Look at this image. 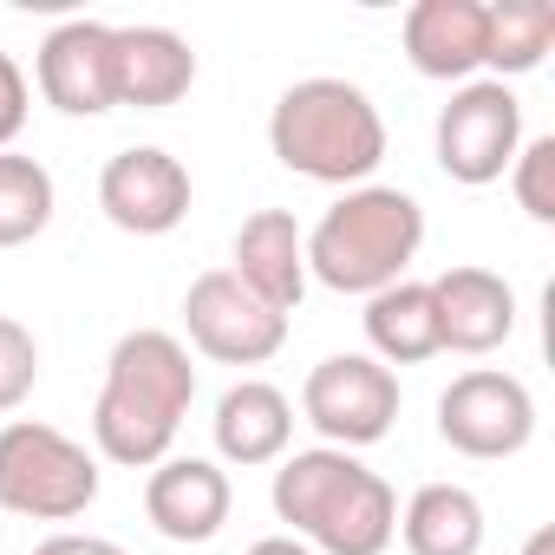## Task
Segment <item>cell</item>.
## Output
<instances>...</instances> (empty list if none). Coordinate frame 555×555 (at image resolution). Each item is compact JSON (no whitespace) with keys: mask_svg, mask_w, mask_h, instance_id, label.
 I'll list each match as a JSON object with an SVG mask.
<instances>
[{"mask_svg":"<svg viewBox=\"0 0 555 555\" xmlns=\"http://www.w3.org/2000/svg\"><path fill=\"white\" fill-rule=\"evenodd\" d=\"M190 405H196L190 347L164 327H138L105 360V386L92 405V444H99V457H112L125 470H151L170 457Z\"/></svg>","mask_w":555,"mask_h":555,"instance_id":"obj_1","label":"cell"},{"mask_svg":"<svg viewBox=\"0 0 555 555\" xmlns=\"http://www.w3.org/2000/svg\"><path fill=\"white\" fill-rule=\"evenodd\" d=\"M268 503L288 522V535H301L314 555H386L392 535H399L392 483L379 470H366L353 451H334V444L282 457Z\"/></svg>","mask_w":555,"mask_h":555,"instance_id":"obj_2","label":"cell"},{"mask_svg":"<svg viewBox=\"0 0 555 555\" xmlns=\"http://www.w3.org/2000/svg\"><path fill=\"white\" fill-rule=\"evenodd\" d=\"M268 151L308 183L360 190L386 164V118L353 79H295L268 112Z\"/></svg>","mask_w":555,"mask_h":555,"instance_id":"obj_3","label":"cell"},{"mask_svg":"<svg viewBox=\"0 0 555 555\" xmlns=\"http://www.w3.org/2000/svg\"><path fill=\"white\" fill-rule=\"evenodd\" d=\"M425 248V209L412 190L392 183H360L347 190L314 229H308V282L334 295H379L405 282V268Z\"/></svg>","mask_w":555,"mask_h":555,"instance_id":"obj_4","label":"cell"},{"mask_svg":"<svg viewBox=\"0 0 555 555\" xmlns=\"http://www.w3.org/2000/svg\"><path fill=\"white\" fill-rule=\"evenodd\" d=\"M99 503V457L47 418L0 425V509L27 522H73Z\"/></svg>","mask_w":555,"mask_h":555,"instance_id":"obj_5","label":"cell"},{"mask_svg":"<svg viewBox=\"0 0 555 555\" xmlns=\"http://www.w3.org/2000/svg\"><path fill=\"white\" fill-rule=\"evenodd\" d=\"M438 170L464 190H483L496 183L516 151H522V99L503 86V79H470L451 92V105L438 112Z\"/></svg>","mask_w":555,"mask_h":555,"instance_id":"obj_6","label":"cell"},{"mask_svg":"<svg viewBox=\"0 0 555 555\" xmlns=\"http://www.w3.org/2000/svg\"><path fill=\"white\" fill-rule=\"evenodd\" d=\"M301 412L334 451H366L399 425V373L373 353H327L301 386Z\"/></svg>","mask_w":555,"mask_h":555,"instance_id":"obj_7","label":"cell"},{"mask_svg":"<svg viewBox=\"0 0 555 555\" xmlns=\"http://www.w3.org/2000/svg\"><path fill=\"white\" fill-rule=\"evenodd\" d=\"M438 438L457 451V457H516L529 451L535 438V399L516 373L503 366H470L457 373L444 392H438Z\"/></svg>","mask_w":555,"mask_h":555,"instance_id":"obj_8","label":"cell"},{"mask_svg":"<svg viewBox=\"0 0 555 555\" xmlns=\"http://www.w3.org/2000/svg\"><path fill=\"white\" fill-rule=\"evenodd\" d=\"M183 334L216 366H261L288 347V314L261 308L229 268H209L183 295Z\"/></svg>","mask_w":555,"mask_h":555,"instance_id":"obj_9","label":"cell"},{"mask_svg":"<svg viewBox=\"0 0 555 555\" xmlns=\"http://www.w3.org/2000/svg\"><path fill=\"white\" fill-rule=\"evenodd\" d=\"M99 209L125 235H170L190 216V170L164 144H125L99 170Z\"/></svg>","mask_w":555,"mask_h":555,"instance_id":"obj_10","label":"cell"},{"mask_svg":"<svg viewBox=\"0 0 555 555\" xmlns=\"http://www.w3.org/2000/svg\"><path fill=\"white\" fill-rule=\"evenodd\" d=\"M40 99L66 118H99L118 105V53L105 21H60L34 53Z\"/></svg>","mask_w":555,"mask_h":555,"instance_id":"obj_11","label":"cell"},{"mask_svg":"<svg viewBox=\"0 0 555 555\" xmlns=\"http://www.w3.org/2000/svg\"><path fill=\"white\" fill-rule=\"evenodd\" d=\"M431 301H438V347L444 353L483 360L516 334V288L496 268H477V261L444 268L431 282Z\"/></svg>","mask_w":555,"mask_h":555,"instance_id":"obj_12","label":"cell"},{"mask_svg":"<svg viewBox=\"0 0 555 555\" xmlns=\"http://www.w3.org/2000/svg\"><path fill=\"white\" fill-rule=\"evenodd\" d=\"M235 509L229 470L216 457H164L144 477V516L164 542H209Z\"/></svg>","mask_w":555,"mask_h":555,"instance_id":"obj_13","label":"cell"},{"mask_svg":"<svg viewBox=\"0 0 555 555\" xmlns=\"http://www.w3.org/2000/svg\"><path fill=\"white\" fill-rule=\"evenodd\" d=\"M229 274L274 314H295L308 295V235L295 222V209H255L235 229V261Z\"/></svg>","mask_w":555,"mask_h":555,"instance_id":"obj_14","label":"cell"},{"mask_svg":"<svg viewBox=\"0 0 555 555\" xmlns=\"http://www.w3.org/2000/svg\"><path fill=\"white\" fill-rule=\"evenodd\" d=\"M483 0H418L405 8V60L418 79H444V86H470L483 73Z\"/></svg>","mask_w":555,"mask_h":555,"instance_id":"obj_15","label":"cell"},{"mask_svg":"<svg viewBox=\"0 0 555 555\" xmlns=\"http://www.w3.org/2000/svg\"><path fill=\"white\" fill-rule=\"evenodd\" d=\"M216 451L222 464L235 470H255V464H282L288 444H295V405L282 386L268 379H235L222 399H216Z\"/></svg>","mask_w":555,"mask_h":555,"instance_id":"obj_16","label":"cell"},{"mask_svg":"<svg viewBox=\"0 0 555 555\" xmlns=\"http://www.w3.org/2000/svg\"><path fill=\"white\" fill-rule=\"evenodd\" d=\"M112 53H118V105L164 112L196 86V53L170 27H112Z\"/></svg>","mask_w":555,"mask_h":555,"instance_id":"obj_17","label":"cell"},{"mask_svg":"<svg viewBox=\"0 0 555 555\" xmlns=\"http://www.w3.org/2000/svg\"><path fill=\"white\" fill-rule=\"evenodd\" d=\"M366 347L379 366H418L438 347V301H431V282H392L366 301Z\"/></svg>","mask_w":555,"mask_h":555,"instance_id":"obj_18","label":"cell"},{"mask_svg":"<svg viewBox=\"0 0 555 555\" xmlns=\"http://www.w3.org/2000/svg\"><path fill=\"white\" fill-rule=\"evenodd\" d=\"M399 535L412 555H477L483 548V503L464 483H425V490H412Z\"/></svg>","mask_w":555,"mask_h":555,"instance_id":"obj_19","label":"cell"},{"mask_svg":"<svg viewBox=\"0 0 555 555\" xmlns=\"http://www.w3.org/2000/svg\"><path fill=\"white\" fill-rule=\"evenodd\" d=\"M555 47V8L548 0H496L490 21H483V66L490 79H522L548 60Z\"/></svg>","mask_w":555,"mask_h":555,"instance_id":"obj_20","label":"cell"},{"mask_svg":"<svg viewBox=\"0 0 555 555\" xmlns=\"http://www.w3.org/2000/svg\"><path fill=\"white\" fill-rule=\"evenodd\" d=\"M53 209H60L53 170L27 151H0V248H21V242L47 235Z\"/></svg>","mask_w":555,"mask_h":555,"instance_id":"obj_21","label":"cell"},{"mask_svg":"<svg viewBox=\"0 0 555 555\" xmlns=\"http://www.w3.org/2000/svg\"><path fill=\"white\" fill-rule=\"evenodd\" d=\"M509 190H516V209L529 222H555V138H529L509 164Z\"/></svg>","mask_w":555,"mask_h":555,"instance_id":"obj_22","label":"cell"},{"mask_svg":"<svg viewBox=\"0 0 555 555\" xmlns=\"http://www.w3.org/2000/svg\"><path fill=\"white\" fill-rule=\"evenodd\" d=\"M34 386H40V340L14 314H0V412H21Z\"/></svg>","mask_w":555,"mask_h":555,"instance_id":"obj_23","label":"cell"},{"mask_svg":"<svg viewBox=\"0 0 555 555\" xmlns=\"http://www.w3.org/2000/svg\"><path fill=\"white\" fill-rule=\"evenodd\" d=\"M27 105H34V92H27L21 60L0 53V151H14V138L27 131Z\"/></svg>","mask_w":555,"mask_h":555,"instance_id":"obj_24","label":"cell"},{"mask_svg":"<svg viewBox=\"0 0 555 555\" xmlns=\"http://www.w3.org/2000/svg\"><path fill=\"white\" fill-rule=\"evenodd\" d=\"M34 555H125V548L105 542V535H73V529H60V535H47Z\"/></svg>","mask_w":555,"mask_h":555,"instance_id":"obj_25","label":"cell"},{"mask_svg":"<svg viewBox=\"0 0 555 555\" xmlns=\"http://www.w3.org/2000/svg\"><path fill=\"white\" fill-rule=\"evenodd\" d=\"M242 555H314L301 535H261V542H248Z\"/></svg>","mask_w":555,"mask_h":555,"instance_id":"obj_26","label":"cell"},{"mask_svg":"<svg viewBox=\"0 0 555 555\" xmlns=\"http://www.w3.org/2000/svg\"><path fill=\"white\" fill-rule=\"evenodd\" d=\"M522 555H555V529H548V522H542V529H535V535H529V542H522Z\"/></svg>","mask_w":555,"mask_h":555,"instance_id":"obj_27","label":"cell"}]
</instances>
